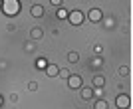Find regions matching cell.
Returning <instances> with one entry per match:
<instances>
[{
    "label": "cell",
    "instance_id": "cell-16",
    "mask_svg": "<svg viewBox=\"0 0 133 109\" xmlns=\"http://www.w3.org/2000/svg\"><path fill=\"white\" fill-rule=\"evenodd\" d=\"M119 76H121V77L129 76V67H127V65H121V67H119Z\"/></svg>",
    "mask_w": 133,
    "mask_h": 109
},
{
    "label": "cell",
    "instance_id": "cell-24",
    "mask_svg": "<svg viewBox=\"0 0 133 109\" xmlns=\"http://www.w3.org/2000/svg\"><path fill=\"white\" fill-rule=\"evenodd\" d=\"M2 101H4V99H2V95H0V105H2Z\"/></svg>",
    "mask_w": 133,
    "mask_h": 109
},
{
    "label": "cell",
    "instance_id": "cell-11",
    "mask_svg": "<svg viewBox=\"0 0 133 109\" xmlns=\"http://www.w3.org/2000/svg\"><path fill=\"white\" fill-rule=\"evenodd\" d=\"M107 107H109V103H107V101H105V99H97V101H95V105H94V109H107Z\"/></svg>",
    "mask_w": 133,
    "mask_h": 109
},
{
    "label": "cell",
    "instance_id": "cell-21",
    "mask_svg": "<svg viewBox=\"0 0 133 109\" xmlns=\"http://www.w3.org/2000/svg\"><path fill=\"white\" fill-rule=\"evenodd\" d=\"M52 4H54V6H60V8H64V2H62V0H52Z\"/></svg>",
    "mask_w": 133,
    "mask_h": 109
},
{
    "label": "cell",
    "instance_id": "cell-15",
    "mask_svg": "<svg viewBox=\"0 0 133 109\" xmlns=\"http://www.w3.org/2000/svg\"><path fill=\"white\" fill-rule=\"evenodd\" d=\"M34 50H36V46H34L30 40H28V42H24V52H34Z\"/></svg>",
    "mask_w": 133,
    "mask_h": 109
},
{
    "label": "cell",
    "instance_id": "cell-8",
    "mask_svg": "<svg viewBox=\"0 0 133 109\" xmlns=\"http://www.w3.org/2000/svg\"><path fill=\"white\" fill-rule=\"evenodd\" d=\"M30 14H32L34 18H42V16H44V6H42V4H34L32 10H30Z\"/></svg>",
    "mask_w": 133,
    "mask_h": 109
},
{
    "label": "cell",
    "instance_id": "cell-14",
    "mask_svg": "<svg viewBox=\"0 0 133 109\" xmlns=\"http://www.w3.org/2000/svg\"><path fill=\"white\" fill-rule=\"evenodd\" d=\"M58 77H62V79H68V77H70V70H68V67H62V70L58 71Z\"/></svg>",
    "mask_w": 133,
    "mask_h": 109
},
{
    "label": "cell",
    "instance_id": "cell-19",
    "mask_svg": "<svg viewBox=\"0 0 133 109\" xmlns=\"http://www.w3.org/2000/svg\"><path fill=\"white\" fill-rule=\"evenodd\" d=\"M91 62H94V64H91L94 67H101V64H103V62H101V58H94Z\"/></svg>",
    "mask_w": 133,
    "mask_h": 109
},
{
    "label": "cell",
    "instance_id": "cell-7",
    "mask_svg": "<svg viewBox=\"0 0 133 109\" xmlns=\"http://www.w3.org/2000/svg\"><path fill=\"white\" fill-rule=\"evenodd\" d=\"M44 36V28H40V26H34L32 30H30V38L32 40H40Z\"/></svg>",
    "mask_w": 133,
    "mask_h": 109
},
{
    "label": "cell",
    "instance_id": "cell-13",
    "mask_svg": "<svg viewBox=\"0 0 133 109\" xmlns=\"http://www.w3.org/2000/svg\"><path fill=\"white\" fill-rule=\"evenodd\" d=\"M46 65H48V60H46V58H38V60H36V67H38V70H44Z\"/></svg>",
    "mask_w": 133,
    "mask_h": 109
},
{
    "label": "cell",
    "instance_id": "cell-1",
    "mask_svg": "<svg viewBox=\"0 0 133 109\" xmlns=\"http://www.w3.org/2000/svg\"><path fill=\"white\" fill-rule=\"evenodd\" d=\"M2 8H4V14L6 16H16L18 12H20V2L18 0H4L2 2Z\"/></svg>",
    "mask_w": 133,
    "mask_h": 109
},
{
    "label": "cell",
    "instance_id": "cell-17",
    "mask_svg": "<svg viewBox=\"0 0 133 109\" xmlns=\"http://www.w3.org/2000/svg\"><path fill=\"white\" fill-rule=\"evenodd\" d=\"M56 16L60 18V20H64V18H68V12H66V10H64V8H60V10L56 12Z\"/></svg>",
    "mask_w": 133,
    "mask_h": 109
},
{
    "label": "cell",
    "instance_id": "cell-3",
    "mask_svg": "<svg viewBox=\"0 0 133 109\" xmlns=\"http://www.w3.org/2000/svg\"><path fill=\"white\" fill-rule=\"evenodd\" d=\"M115 105H117V109H127L129 105H131L129 95H127V93H119V95H117V99H115Z\"/></svg>",
    "mask_w": 133,
    "mask_h": 109
},
{
    "label": "cell",
    "instance_id": "cell-23",
    "mask_svg": "<svg viewBox=\"0 0 133 109\" xmlns=\"http://www.w3.org/2000/svg\"><path fill=\"white\" fill-rule=\"evenodd\" d=\"M10 101H12V103H16V101H18V95H16V93H10Z\"/></svg>",
    "mask_w": 133,
    "mask_h": 109
},
{
    "label": "cell",
    "instance_id": "cell-2",
    "mask_svg": "<svg viewBox=\"0 0 133 109\" xmlns=\"http://www.w3.org/2000/svg\"><path fill=\"white\" fill-rule=\"evenodd\" d=\"M68 20L72 26H79L83 22V12L82 10H74V12H68Z\"/></svg>",
    "mask_w": 133,
    "mask_h": 109
},
{
    "label": "cell",
    "instance_id": "cell-20",
    "mask_svg": "<svg viewBox=\"0 0 133 109\" xmlns=\"http://www.w3.org/2000/svg\"><path fill=\"white\" fill-rule=\"evenodd\" d=\"M94 95L101 97V95H103V87H94Z\"/></svg>",
    "mask_w": 133,
    "mask_h": 109
},
{
    "label": "cell",
    "instance_id": "cell-9",
    "mask_svg": "<svg viewBox=\"0 0 133 109\" xmlns=\"http://www.w3.org/2000/svg\"><path fill=\"white\" fill-rule=\"evenodd\" d=\"M82 89V99L89 101V99H94V87H79Z\"/></svg>",
    "mask_w": 133,
    "mask_h": 109
},
{
    "label": "cell",
    "instance_id": "cell-4",
    "mask_svg": "<svg viewBox=\"0 0 133 109\" xmlns=\"http://www.w3.org/2000/svg\"><path fill=\"white\" fill-rule=\"evenodd\" d=\"M82 76H78V73H70V77H68V85L72 87V89H79L82 87Z\"/></svg>",
    "mask_w": 133,
    "mask_h": 109
},
{
    "label": "cell",
    "instance_id": "cell-5",
    "mask_svg": "<svg viewBox=\"0 0 133 109\" xmlns=\"http://www.w3.org/2000/svg\"><path fill=\"white\" fill-rule=\"evenodd\" d=\"M88 18H89V22H101L103 12H101L99 8H91V10L88 12Z\"/></svg>",
    "mask_w": 133,
    "mask_h": 109
},
{
    "label": "cell",
    "instance_id": "cell-10",
    "mask_svg": "<svg viewBox=\"0 0 133 109\" xmlns=\"http://www.w3.org/2000/svg\"><path fill=\"white\" fill-rule=\"evenodd\" d=\"M91 85H94V87H103V85H105V77L99 76V73L94 76V77H91Z\"/></svg>",
    "mask_w": 133,
    "mask_h": 109
},
{
    "label": "cell",
    "instance_id": "cell-22",
    "mask_svg": "<svg viewBox=\"0 0 133 109\" xmlns=\"http://www.w3.org/2000/svg\"><path fill=\"white\" fill-rule=\"evenodd\" d=\"M6 30H8V32H16V26H14V24H8V26H6Z\"/></svg>",
    "mask_w": 133,
    "mask_h": 109
},
{
    "label": "cell",
    "instance_id": "cell-6",
    "mask_svg": "<svg viewBox=\"0 0 133 109\" xmlns=\"http://www.w3.org/2000/svg\"><path fill=\"white\" fill-rule=\"evenodd\" d=\"M44 70H46V76H48V77H58V71H60V67H58L56 64H48Z\"/></svg>",
    "mask_w": 133,
    "mask_h": 109
},
{
    "label": "cell",
    "instance_id": "cell-18",
    "mask_svg": "<svg viewBox=\"0 0 133 109\" xmlns=\"http://www.w3.org/2000/svg\"><path fill=\"white\" fill-rule=\"evenodd\" d=\"M28 91H36V89H38V83H36V81H28Z\"/></svg>",
    "mask_w": 133,
    "mask_h": 109
},
{
    "label": "cell",
    "instance_id": "cell-12",
    "mask_svg": "<svg viewBox=\"0 0 133 109\" xmlns=\"http://www.w3.org/2000/svg\"><path fill=\"white\" fill-rule=\"evenodd\" d=\"M68 62H70V64H78L79 62V54L78 52H70V54H68Z\"/></svg>",
    "mask_w": 133,
    "mask_h": 109
}]
</instances>
